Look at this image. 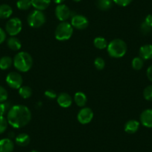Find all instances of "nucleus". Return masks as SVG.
<instances>
[{"label": "nucleus", "mask_w": 152, "mask_h": 152, "mask_svg": "<svg viewBox=\"0 0 152 152\" xmlns=\"http://www.w3.org/2000/svg\"><path fill=\"white\" fill-rule=\"evenodd\" d=\"M31 119L30 110L24 105H14L9 110L7 115L8 124L14 128L26 126Z\"/></svg>", "instance_id": "obj_1"}, {"label": "nucleus", "mask_w": 152, "mask_h": 152, "mask_svg": "<svg viewBox=\"0 0 152 152\" xmlns=\"http://www.w3.org/2000/svg\"><path fill=\"white\" fill-rule=\"evenodd\" d=\"M33 64V59L30 54L26 52L17 53L14 58V65L17 70L26 72L31 69Z\"/></svg>", "instance_id": "obj_2"}, {"label": "nucleus", "mask_w": 152, "mask_h": 152, "mask_svg": "<svg viewBox=\"0 0 152 152\" xmlns=\"http://www.w3.org/2000/svg\"><path fill=\"white\" fill-rule=\"evenodd\" d=\"M107 52L112 58H119L123 57L127 52V45L121 39H115L107 45Z\"/></svg>", "instance_id": "obj_3"}, {"label": "nucleus", "mask_w": 152, "mask_h": 152, "mask_svg": "<svg viewBox=\"0 0 152 152\" xmlns=\"http://www.w3.org/2000/svg\"><path fill=\"white\" fill-rule=\"evenodd\" d=\"M73 34V28L70 23L62 22L57 26L55 31V36L58 40L64 41L69 40Z\"/></svg>", "instance_id": "obj_4"}, {"label": "nucleus", "mask_w": 152, "mask_h": 152, "mask_svg": "<svg viewBox=\"0 0 152 152\" xmlns=\"http://www.w3.org/2000/svg\"><path fill=\"white\" fill-rule=\"evenodd\" d=\"M28 23L32 28H40L46 23V16L42 11H32L28 16Z\"/></svg>", "instance_id": "obj_5"}, {"label": "nucleus", "mask_w": 152, "mask_h": 152, "mask_svg": "<svg viewBox=\"0 0 152 152\" xmlns=\"http://www.w3.org/2000/svg\"><path fill=\"white\" fill-rule=\"evenodd\" d=\"M23 24L21 20L17 17L10 19L5 25V31L11 36L14 37L18 34L22 30Z\"/></svg>", "instance_id": "obj_6"}, {"label": "nucleus", "mask_w": 152, "mask_h": 152, "mask_svg": "<svg viewBox=\"0 0 152 152\" xmlns=\"http://www.w3.org/2000/svg\"><path fill=\"white\" fill-rule=\"evenodd\" d=\"M23 79L21 75L16 72L8 73L6 77V82L10 87L13 89H20L23 84Z\"/></svg>", "instance_id": "obj_7"}, {"label": "nucleus", "mask_w": 152, "mask_h": 152, "mask_svg": "<svg viewBox=\"0 0 152 152\" xmlns=\"http://www.w3.org/2000/svg\"><path fill=\"white\" fill-rule=\"evenodd\" d=\"M78 121L82 125L90 123L93 118V112L90 108L84 107L78 112Z\"/></svg>", "instance_id": "obj_8"}, {"label": "nucleus", "mask_w": 152, "mask_h": 152, "mask_svg": "<svg viewBox=\"0 0 152 152\" xmlns=\"http://www.w3.org/2000/svg\"><path fill=\"white\" fill-rule=\"evenodd\" d=\"M71 25L72 27L75 28L78 30H83L88 26L89 22L84 16L76 14L72 17Z\"/></svg>", "instance_id": "obj_9"}, {"label": "nucleus", "mask_w": 152, "mask_h": 152, "mask_svg": "<svg viewBox=\"0 0 152 152\" xmlns=\"http://www.w3.org/2000/svg\"><path fill=\"white\" fill-rule=\"evenodd\" d=\"M55 16L59 20L65 22L71 16V11L66 5L60 4L55 8Z\"/></svg>", "instance_id": "obj_10"}, {"label": "nucleus", "mask_w": 152, "mask_h": 152, "mask_svg": "<svg viewBox=\"0 0 152 152\" xmlns=\"http://www.w3.org/2000/svg\"><path fill=\"white\" fill-rule=\"evenodd\" d=\"M140 122L146 128H152V109L145 110L140 115Z\"/></svg>", "instance_id": "obj_11"}, {"label": "nucleus", "mask_w": 152, "mask_h": 152, "mask_svg": "<svg viewBox=\"0 0 152 152\" xmlns=\"http://www.w3.org/2000/svg\"><path fill=\"white\" fill-rule=\"evenodd\" d=\"M57 102L61 107L67 108L71 106L72 103V99L68 93H61L57 97Z\"/></svg>", "instance_id": "obj_12"}, {"label": "nucleus", "mask_w": 152, "mask_h": 152, "mask_svg": "<svg viewBox=\"0 0 152 152\" xmlns=\"http://www.w3.org/2000/svg\"><path fill=\"white\" fill-rule=\"evenodd\" d=\"M14 148V144L10 138L0 140V152H12Z\"/></svg>", "instance_id": "obj_13"}, {"label": "nucleus", "mask_w": 152, "mask_h": 152, "mask_svg": "<svg viewBox=\"0 0 152 152\" xmlns=\"http://www.w3.org/2000/svg\"><path fill=\"white\" fill-rule=\"evenodd\" d=\"M140 57L143 60L152 59V45L146 44L140 49Z\"/></svg>", "instance_id": "obj_14"}, {"label": "nucleus", "mask_w": 152, "mask_h": 152, "mask_svg": "<svg viewBox=\"0 0 152 152\" xmlns=\"http://www.w3.org/2000/svg\"><path fill=\"white\" fill-rule=\"evenodd\" d=\"M140 128V122L137 120H129L125 123V131L128 134H132L137 132Z\"/></svg>", "instance_id": "obj_15"}, {"label": "nucleus", "mask_w": 152, "mask_h": 152, "mask_svg": "<svg viewBox=\"0 0 152 152\" xmlns=\"http://www.w3.org/2000/svg\"><path fill=\"white\" fill-rule=\"evenodd\" d=\"M52 0H31L32 6L36 10L43 11L49 6Z\"/></svg>", "instance_id": "obj_16"}, {"label": "nucleus", "mask_w": 152, "mask_h": 152, "mask_svg": "<svg viewBox=\"0 0 152 152\" xmlns=\"http://www.w3.org/2000/svg\"><path fill=\"white\" fill-rule=\"evenodd\" d=\"M13 10L10 5L2 4L0 5V19H8L12 15Z\"/></svg>", "instance_id": "obj_17"}, {"label": "nucleus", "mask_w": 152, "mask_h": 152, "mask_svg": "<svg viewBox=\"0 0 152 152\" xmlns=\"http://www.w3.org/2000/svg\"><path fill=\"white\" fill-rule=\"evenodd\" d=\"M113 3H115L114 0H97L96 6L102 11H107L112 8Z\"/></svg>", "instance_id": "obj_18"}, {"label": "nucleus", "mask_w": 152, "mask_h": 152, "mask_svg": "<svg viewBox=\"0 0 152 152\" xmlns=\"http://www.w3.org/2000/svg\"><path fill=\"white\" fill-rule=\"evenodd\" d=\"M74 100L75 102L76 103V104L78 105V107H84L87 104V99L86 95L84 94L82 92H78L75 94L74 96Z\"/></svg>", "instance_id": "obj_19"}, {"label": "nucleus", "mask_w": 152, "mask_h": 152, "mask_svg": "<svg viewBox=\"0 0 152 152\" xmlns=\"http://www.w3.org/2000/svg\"><path fill=\"white\" fill-rule=\"evenodd\" d=\"M15 142L19 146H26L30 142V137L27 134H20L15 138Z\"/></svg>", "instance_id": "obj_20"}, {"label": "nucleus", "mask_w": 152, "mask_h": 152, "mask_svg": "<svg viewBox=\"0 0 152 152\" xmlns=\"http://www.w3.org/2000/svg\"><path fill=\"white\" fill-rule=\"evenodd\" d=\"M7 45H8V48L11 49L13 51H18L21 49V42L20 41L19 39H17V37H10L9 39L7 41Z\"/></svg>", "instance_id": "obj_21"}, {"label": "nucleus", "mask_w": 152, "mask_h": 152, "mask_svg": "<svg viewBox=\"0 0 152 152\" xmlns=\"http://www.w3.org/2000/svg\"><path fill=\"white\" fill-rule=\"evenodd\" d=\"M13 61L11 57L4 56L0 58V69L2 70H6L9 69L12 65Z\"/></svg>", "instance_id": "obj_22"}, {"label": "nucleus", "mask_w": 152, "mask_h": 152, "mask_svg": "<svg viewBox=\"0 0 152 152\" xmlns=\"http://www.w3.org/2000/svg\"><path fill=\"white\" fill-rule=\"evenodd\" d=\"M19 94L23 99H28L31 96L32 90L31 87H28V86H22L19 89Z\"/></svg>", "instance_id": "obj_23"}, {"label": "nucleus", "mask_w": 152, "mask_h": 152, "mask_svg": "<svg viewBox=\"0 0 152 152\" xmlns=\"http://www.w3.org/2000/svg\"><path fill=\"white\" fill-rule=\"evenodd\" d=\"M17 8L22 11L28 10L32 6L31 0H18L17 2Z\"/></svg>", "instance_id": "obj_24"}, {"label": "nucleus", "mask_w": 152, "mask_h": 152, "mask_svg": "<svg viewBox=\"0 0 152 152\" xmlns=\"http://www.w3.org/2000/svg\"><path fill=\"white\" fill-rule=\"evenodd\" d=\"M93 43H94V46L99 49H104L107 47V40L104 37H101L95 38Z\"/></svg>", "instance_id": "obj_25"}, {"label": "nucleus", "mask_w": 152, "mask_h": 152, "mask_svg": "<svg viewBox=\"0 0 152 152\" xmlns=\"http://www.w3.org/2000/svg\"><path fill=\"white\" fill-rule=\"evenodd\" d=\"M143 64H144V61H143L142 58H141L140 57H137L133 59L132 67L134 69L140 70L142 68Z\"/></svg>", "instance_id": "obj_26"}, {"label": "nucleus", "mask_w": 152, "mask_h": 152, "mask_svg": "<svg viewBox=\"0 0 152 152\" xmlns=\"http://www.w3.org/2000/svg\"><path fill=\"white\" fill-rule=\"evenodd\" d=\"M11 109V104L9 102H7L6 101L0 103V116H4V115L8 113L9 110Z\"/></svg>", "instance_id": "obj_27"}, {"label": "nucleus", "mask_w": 152, "mask_h": 152, "mask_svg": "<svg viewBox=\"0 0 152 152\" xmlns=\"http://www.w3.org/2000/svg\"><path fill=\"white\" fill-rule=\"evenodd\" d=\"M8 120L4 116H0V134H3L8 128Z\"/></svg>", "instance_id": "obj_28"}, {"label": "nucleus", "mask_w": 152, "mask_h": 152, "mask_svg": "<svg viewBox=\"0 0 152 152\" xmlns=\"http://www.w3.org/2000/svg\"><path fill=\"white\" fill-rule=\"evenodd\" d=\"M143 96L147 101H152V85H149L145 88Z\"/></svg>", "instance_id": "obj_29"}, {"label": "nucleus", "mask_w": 152, "mask_h": 152, "mask_svg": "<svg viewBox=\"0 0 152 152\" xmlns=\"http://www.w3.org/2000/svg\"><path fill=\"white\" fill-rule=\"evenodd\" d=\"M94 65L98 70H102L105 66L104 60L102 58H97L95 60Z\"/></svg>", "instance_id": "obj_30"}, {"label": "nucleus", "mask_w": 152, "mask_h": 152, "mask_svg": "<svg viewBox=\"0 0 152 152\" xmlns=\"http://www.w3.org/2000/svg\"><path fill=\"white\" fill-rule=\"evenodd\" d=\"M151 29L152 28L150 26H148L145 21L140 26V31H141V32L143 34H149L151 31Z\"/></svg>", "instance_id": "obj_31"}, {"label": "nucleus", "mask_w": 152, "mask_h": 152, "mask_svg": "<svg viewBox=\"0 0 152 152\" xmlns=\"http://www.w3.org/2000/svg\"><path fill=\"white\" fill-rule=\"evenodd\" d=\"M8 99V92L3 87L0 86V103L5 102Z\"/></svg>", "instance_id": "obj_32"}, {"label": "nucleus", "mask_w": 152, "mask_h": 152, "mask_svg": "<svg viewBox=\"0 0 152 152\" xmlns=\"http://www.w3.org/2000/svg\"><path fill=\"white\" fill-rule=\"evenodd\" d=\"M132 1L133 0H114V2L119 6L125 7L130 5L132 2Z\"/></svg>", "instance_id": "obj_33"}, {"label": "nucleus", "mask_w": 152, "mask_h": 152, "mask_svg": "<svg viewBox=\"0 0 152 152\" xmlns=\"http://www.w3.org/2000/svg\"><path fill=\"white\" fill-rule=\"evenodd\" d=\"M45 96L49 99H55L57 98V93L52 90H48L45 92Z\"/></svg>", "instance_id": "obj_34"}, {"label": "nucleus", "mask_w": 152, "mask_h": 152, "mask_svg": "<svg viewBox=\"0 0 152 152\" xmlns=\"http://www.w3.org/2000/svg\"><path fill=\"white\" fill-rule=\"evenodd\" d=\"M6 39V33L2 28H0V44L3 43Z\"/></svg>", "instance_id": "obj_35"}, {"label": "nucleus", "mask_w": 152, "mask_h": 152, "mask_svg": "<svg viewBox=\"0 0 152 152\" xmlns=\"http://www.w3.org/2000/svg\"><path fill=\"white\" fill-rule=\"evenodd\" d=\"M145 22L152 28V14H148L145 19Z\"/></svg>", "instance_id": "obj_36"}, {"label": "nucleus", "mask_w": 152, "mask_h": 152, "mask_svg": "<svg viewBox=\"0 0 152 152\" xmlns=\"http://www.w3.org/2000/svg\"><path fill=\"white\" fill-rule=\"evenodd\" d=\"M147 77L148 78V80L152 82V65H151L147 69Z\"/></svg>", "instance_id": "obj_37"}, {"label": "nucleus", "mask_w": 152, "mask_h": 152, "mask_svg": "<svg viewBox=\"0 0 152 152\" xmlns=\"http://www.w3.org/2000/svg\"><path fill=\"white\" fill-rule=\"evenodd\" d=\"M53 1L56 4H58V5H60V4H62L63 2H64V1H65V0H53Z\"/></svg>", "instance_id": "obj_38"}, {"label": "nucleus", "mask_w": 152, "mask_h": 152, "mask_svg": "<svg viewBox=\"0 0 152 152\" xmlns=\"http://www.w3.org/2000/svg\"><path fill=\"white\" fill-rule=\"evenodd\" d=\"M9 137L10 138H13V137H14V132H11L9 134Z\"/></svg>", "instance_id": "obj_39"}, {"label": "nucleus", "mask_w": 152, "mask_h": 152, "mask_svg": "<svg viewBox=\"0 0 152 152\" xmlns=\"http://www.w3.org/2000/svg\"><path fill=\"white\" fill-rule=\"evenodd\" d=\"M72 1H74V2H79L80 1H81V0H72Z\"/></svg>", "instance_id": "obj_40"}, {"label": "nucleus", "mask_w": 152, "mask_h": 152, "mask_svg": "<svg viewBox=\"0 0 152 152\" xmlns=\"http://www.w3.org/2000/svg\"><path fill=\"white\" fill-rule=\"evenodd\" d=\"M30 152H39V151H35V150H32V151H31Z\"/></svg>", "instance_id": "obj_41"}]
</instances>
